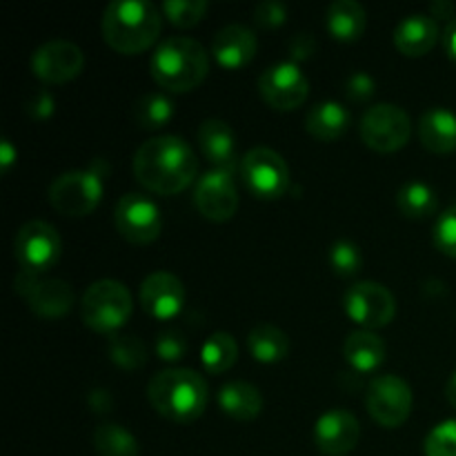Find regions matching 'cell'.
<instances>
[{
	"label": "cell",
	"mask_w": 456,
	"mask_h": 456,
	"mask_svg": "<svg viewBox=\"0 0 456 456\" xmlns=\"http://www.w3.org/2000/svg\"><path fill=\"white\" fill-rule=\"evenodd\" d=\"M199 174V160L190 142L163 134L142 142L134 154V176L156 194H176L190 187Z\"/></svg>",
	"instance_id": "obj_1"
},
{
	"label": "cell",
	"mask_w": 456,
	"mask_h": 456,
	"mask_svg": "<svg viewBox=\"0 0 456 456\" xmlns=\"http://www.w3.org/2000/svg\"><path fill=\"white\" fill-rule=\"evenodd\" d=\"M163 29L160 9L150 0H111L102 12V36L120 53L150 49Z\"/></svg>",
	"instance_id": "obj_2"
},
{
	"label": "cell",
	"mask_w": 456,
	"mask_h": 456,
	"mask_svg": "<svg viewBox=\"0 0 456 456\" xmlns=\"http://www.w3.org/2000/svg\"><path fill=\"white\" fill-rule=\"evenodd\" d=\"M150 403L169 421L190 423L205 412L209 386L196 370L169 368L154 374L147 386Z\"/></svg>",
	"instance_id": "obj_3"
},
{
	"label": "cell",
	"mask_w": 456,
	"mask_h": 456,
	"mask_svg": "<svg viewBox=\"0 0 456 456\" xmlns=\"http://www.w3.org/2000/svg\"><path fill=\"white\" fill-rule=\"evenodd\" d=\"M150 69L163 89L190 92L208 76L209 53L199 40L187 36H169L151 53Z\"/></svg>",
	"instance_id": "obj_4"
},
{
	"label": "cell",
	"mask_w": 456,
	"mask_h": 456,
	"mask_svg": "<svg viewBox=\"0 0 456 456\" xmlns=\"http://www.w3.org/2000/svg\"><path fill=\"white\" fill-rule=\"evenodd\" d=\"M134 310L129 289L120 281L101 279L89 285L80 301V314L85 325L96 332H114L123 328Z\"/></svg>",
	"instance_id": "obj_5"
},
{
	"label": "cell",
	"mask_w": 456,
	"mask_h": 456,
	"mask_svg": "<svg viewBox=\"0 0 456 456\" xmlns=\"http://www.w3.org/2000/svg\"><path fill=\"white\" fill-rule=\"evenodd\" d=\"M102 172L98 160L89 169H71L53 178L49 185V203L62 216H87L102 199Z\"/></svg>",
	"instance_id": "obj_6"
},
{
	"label": "cell",
	"mask_w": 456,
	"mask_h": 456,
	"mask_svg": "<svg viewBox=\"0 0 456 456\" xmlns=\"http://www.w3.org/2000/svg\"><path fill=\"white\" fill-rule=\"evenodd\" d=\"M240 176L256 199L274 200L288 191L289 167L276 150L258 145L240 160Z\"/></svg>",
	"instance_id": "obj_7"
},
{
	"label": "cell",
	"mask_w": 456,
	"mask_h": 456,
	"mask_svg": "<svg viewBox=\"0 0 456 456\" xmlns=\"http://www.w3.org/2000/svg\"><path fill=\"white\" fill-rule=\"evenodd\" d=\"M361 138L370 150L396 151L410 141L412 120L403 107L395 102H377L363 114L359 125Z\"/></svg>",
	"instance_id": "obj_8"
},
{
	"label": "cell",
	"mask_w": 456,
	"mask_h": 456,
	"mask_svg": "<svg viewBox=\"0 0 456 456\" xmlns=\"http://www.w3.org/2000/svg\"><path fill=\"white\" fill-rule=\"evenodd\" d=\"M116 230L129 243L147 245L156 240L163 230V212L156 205L154 199L141 194V191H129L120 196L114 209Z\"/></svg>",
	"instance_id": "obj_9"
},
{
	"label": "cell",
	"mask_w": 456,
	"mask_h": 456,
	"mask_svg": "<svg viewBox=\"0 0 456 456\" xmlns=\"http://www.w3.org/2000/svg\"><path fill=\"white\" fill-rule=\"evenodd\" d=\"M62 252V240L56 227L45 221H29L16 232L13 239V254L25 272L43 274L49 267L56 265Z\"/></svg>",
	"instance_id": "obj_10"
},
{
	"label": "cell",
	"mask_w": 456,
	"mask_h": 456,
	"mask_svg": "<svg viewBox=\"0 0 456 456\" xmlns=\"http://www.w3.org/2000/svg\"><path fill=\"white\" fill-rule=\"evenodd\" d=\"M412 387L396 374H381L368 386V405L370 417L383 428H399L408 421L412 412Z\"/></svg>",
	"instance_id": "obj_11"
},
{
	"label": "cell",
	"mask_w": 456,
	"mask_h": 456,
	"mask_svg": "<svg viewBox=\"0 0 456 456\" xmlns=\"http://www.w3.org/2000/svg\"><path fill=\"white\" fill-rule=\"evenodd\" d=\"M347 316L363 328L374 330L390 323L396 314V298L386 285L377 281H359L343 298Z\"/></svg>",
	"instance_id": "obj_12"
},
{
	"label": "cell",
	"mask_w": 456,
	"mask_h": 456,
	"mask_svg": "<svg viewBox=\"0 0 456 456\" xmlns=\"http://www.w3.org/2000/svg\"><path fill=\"white\" fill-rule=\"evenodd\" d=\"M258 92L270 107L279 111H289L297 110L307 98L310 80L297 62L283 61L263 71L258 78Z\"/></svg>",
	"instance_id": "obj_13"
},
{
	"label": "cell",
	"mask_w": 456,
	"mask_h": 456,
	"mask_svg": "<svg viewBox=\"0 0 456 456\" xmlns=\"http://www.w3.org/2000/svg\"><path fill=\"white\" fill-rule=\"evenodd\" d=\"M194 205L209 221H230L239 209V190L232 169L212 167L199 178L194 191Z\"/></svg>",
	"instance_id": "obj_14"
},
{
	"label": "cell",
	"mask_w": 456,
	"mask_h": 456,
	"mask_svg": "<svg viewBox=\"0 0 456 456\" xmlns=\"http://www.w3.org/2000/svg\"><path fill=\"white\" fill-rule=\"evenodd\" d=\"M16 289L43 319H61L74 305V289L62 279H40V274L20 270L16 276Z\"/></svg>",
	"instance_id": "obj_15"
},
{
	"label": "cell",
	"mask_w": 456,
	"mask_h": 456,
	"mask_svg": "<svg viewBox=\"0 0 456 456\" xmlns=\"http://www.w3.org/2000/svg\"><path fill=\"white\" fill-rule=\"evenodd\" d=\"M85 67V53L76 43L53 38L36 47L31 53V71L45 83H67Z\"/></svg>",
	"instance_id": "obj_16"
},
{
	"label": "cell",
	"mask_w": 456,
	"mask_h": 456,
	"mask_svg": "<svg viewBox=\"0 0 456 456\" xmlns=\"http://www.w3.org/2000/svg\"><path fill=\"white\" fill-rule=\"evenodd\" d=\"M359 419L346 408H334L321 414L314 423L316 448L328 456H343L359 444Z\"/></svg>",
	"instance_id": "obj_17"
},
{
	"label": "cell",
	"mask_w": 456,
	"mask_h": 456,
	"mask_svg": "<svg viewBox=\"0 0 456 456\" xmlns=\"http://www.w3.org/2000/svg\"><path fill=\"white\" fill-rule=\"evenodd\" d=\"M141 305L151 319L169 321L183 310L185 303V288L181 279L169 272H151L141 283Z\"/></svg>",
	"instance_id": "obj_18"
},
{
	"label": "cell",
	"mask_w": 456,
	"mask_h": 456,
	"mask_svg": "<svg viewBox=\"0 0 456 456\" xmlns=\"http://www.w3.org/2000/svg\"><path fill=\"white\" fill-rule=\"evenodd\" d=\"M256 34L249 27L232 22V25L221 27L212 40V53L216 58L218 65L227 67V69H240L252 58L256 56Z\"/></svg>",
	"instance_id": "obj_19"
},
{
	"label": "cell",
	"mask_w": 456,
	"mask_h": 456,
	"mask_svg": "<svg viewBox=\"0 0 456 456\" xmlns=\"http://www.w3.org/2000/svg\"><path fill=\"white\" fill-rule=\"evenodd\" d=\"M199 147L205 159L221 169H236V136L234 129L221 118H208L199 127Z\"/></svg>",
	"instance_id": "obj_20"
},
{
	"label": "cell",
	"mask_w": 456,
	"mask_h": 456,
	"mask_svg": "<svg viewBox=\"0 0 456 456\" xmlns=\"http://www.w3.org/2000/svg\"><path fill=\"white\" fill-rule=\"evenodd\" d=\"M439 40V22L428 13L405 16L395 29V45L405 56H423Z\"/></svg>",
	"instance_id": "obj_21"
},
{
	"label": "cell",
	"mask_w": 456,
	"mask_h": 456,
	"mask_svg": "<svg viewBox=\"0 0 456 456\" xmlns=\"http://www.w3.org/2000/svg\"><path fill=\"white\" fill-rule=\"evenodd\" d=\"M419 136L430 151L450 154L456 150V114L448 107H430L419 120Z\"/></svg>",
	"instance_id": "obj_22"
},
{
	"label": "cell",
	"mask_w": 456,
	"mask_h": 456,
	"mask_svg": "<svg viewBox=\"0 0 456 456\" xmlns=\"http://www.w3.org/2000/svg\"><path fill=\"white\" fill-rule=\"evenodd\" d=\"M218 408L232 419L239 421H252L263 410V395L254 383L232 381L218 390Z\"/></svg>",
	"instance_id": "obj_23"
},
{
	"label": "cell",
	"mask_w": 456,
	"mask_h": 456,
	"mask_svg": "<svg viewBox=\"0 0 456 456\" xmlns=\"http://www.w3.org/2000/svg\"><path fill=\"white\" fill-rule=\"evenodd\" d=\"M343 354L356 372H372L386 361V343L372 330H356L343 343Z\"/></svg>",
	"instance_id": "obj_24"
},
{
	"label": "cell",
	"mask_w": 456,
	"mask_h": 456,
	"mask_svg": "<svg viewBox=\"0 0 456 456\" xmlns=\"http://www.w3.org/2000/svg\"><path fill=\"white\" fill-rule=\"evenodd\" d=\"M350 127V111L337 101L316 102L305 116V129L319 141H334Z\"/></svg>",
	"instance_id": "obj_25"
},
{
	"label": "cell",
	"mask_w": 456,
	"mask_h": 456,
	"mask_svg": "<svg viewBox=\"0 0 456 456\" xmlns=\"http://www.w3.org/2000/svg\"><path fill=\"white\" fill-rule=\"evenodd\" d=\"M325 25L334 38L350 43L363 36L368 16H365L363 4L356 0H334L325 13Z\"/></svg>",
	"instance_id": "obj_26"
},
{
	"label": "cell",
	"mask_w": 456,
	"mask_h": 456,
	"mask_svg": "<svg viewBox=\"0 0 456 456\" xmlns=\"http://www.w3.org/2000/svg\"><path fill=\"white\" fill-rule=\"evenodd\" d=\"M248 347L261 363H279L288 356L289 338L281 328L272 323H258L249 330Z\"/></svg>",
	"instance_id": "obj_27"
},
{
	"label": "cell",
	"mask_w": 456,
	"mask_h": 456,
	"mask_svg": "<svg viewBox=\"0 0 456 456\" xmlns=\"http://www.w3.org/2000/svg\"><path fill=\"white\" fill-rule=\"evenodd\" d=\"M396 205L401 214L408 218H426L432 216L439 208V196L435 187L423 181H408L396 194Z\"/></svg>",
	"instance_id": "obj_28"
},
{
	"label": "cell",
	"mask_w": 456,
	"mask_h": 456,
	"mask_svg": "<svg viewBox=\"0 0 456 456\" xmlns=\"http://www.w3.org/2000/svg\"><path fill=\"white\" fill-rule=\"evenodd\" d=\"M94 448L101 456H138L141 448L138 441L127 428L118 426V423H101L94 430Z\"/></svg>",
	"instance_id": "obj_29"
},
{
	"label": "cell",
	"mask_w": 456,
	"mask_h": 456,
	"mask_svg": "<svg viewBox=\"0 0 456 456\" xmlns=\"http://www.w3.org/2000/svg\"><path fill=\"white\" fill-rule=\"evenodd\" d=\"M239 359V346L227 332H214L200 347V361L212 374H223Z\"/></svg>",
	"instance_id": "obj_30"
},
{
	"label": "cell",
	"mask_w": 456,
	"mask_h": 456,
	"mask_svg": "<svg viewBox=\"0 0 456 456\" xmlns=\"http://www.w3.org/2000/svg\"><path fill=\"white\" fill-rule=\"evenodd\" d=\"M134 118L141 127L159 129L174 118V101L165 92H147L134 105Z\"/></svg>",
	"instance_id": "obj_31"
},
{
	"label": "cell",
	"mask_w": 456,
	"mask_h": 456,
	"mask_svg": "<svg viewBox=\"0 0 456 456\" xmlns=\"http://www.w3.org/2000/svg\"><path fill=\"white\" fill-rule=\"evenodd\" d=\"M110 359L123 370H138L147 363V347L134 334H111L107 343Z\"/></svg>",
	"instance_id": "obj_32"
},
{
	"label": "cell",
	"mask_w": 456,
	"mask_h": 456,
	"mask_svg": "<svg viewBox=\"0 0 456 456\" xmlns=\"http://www.w3.org/2000/svg\"><path fill=\"white\" fill-rule=\"evenodd\" d=\"M330 265L332 270L337 272L338 276H354L359 274L361 267H363V254H361V248L352 240L341 239V240H334L330 245Z\"/></svg>",
	"instance_id": "obj_33"
},
{
	"label": "cell",
	"mask_w": 456,
	"mask_h": 456,
	"mask_svg": "<svg viewBox=\"0 0 456 456\" xmlns=\"http://www.w3.org/2000/svg\"><path fill=\"white\" fill-rule=\"evenodd\" d=\"M208 12V0H165L163 13L176 27H191Z\"/></svg>",
	"instance_id": "obj_34"
},
{
	"label": "cell",
	"mask_w": 456,
	"mask_h": 456,
	"mask_svg": "<svg viewBox=\"0 0 456 456\" xmlns=\"http://www.w3.org/2000/svg\"><path fill=\"white\" fill-rule=\"evenodd\" d=\"M426 456H456V419L432 428L426 439Z\"/></svg>",
	"instance_id": "obj_35"
},
{
	"label": "cell",
	"mask_w": 456,
	"mask_h": 456,
	"mask_svg": "<svg viewBox=\"0 0 456 456\" xmlns=\"http://www.w3.org/2000/svg\"><path fill=\"white\" fill-rule=\"evenodd\" d=\"M436 249H441L448 256L456 258V205L445 209L435 223V232H432Z\"/></svg>",
	"instance_id": "obj_36"
},
{
	"label": "cell",
	"mask_w": 456,
	"mask_h": 456,
	"mask_svg": "<svg viewBox=\"0 0 456 456\" xmlns=\"http://www.w3.org/2000/svg\"><path fill=\"white\" fill-rule=\"evenodd\" d=\"M187 350V338L181 330H165L156 337V354L167 363H176V361L185 359Z\"/></svg>",
	"instance_id": "obj_37"
},
{
	"label": "cell",
	"mask_w": 456,
	"mask_h": 456,
	"mask_svg": "<svg viewBox=\"0 0 456 456\" xmlns=\"http://www.w3.org/2000/svg\"><path fill=\"white\" fill-rule=\"evenodd\" d=\"M254 20L261 27H279L288 20V4L281 0H263L254 9Z\"/></svg>",
	"instance_id": "obj_38"
},
{
	"label": "cell",
	"mask_w": 456,
	"mask_h": 456,
	"mask_svg": "<svg viewBox=\"0 0 456 456\" xmlns=\"http://www.w3.org/2000/svg\"><path fill=\"white\" fill-rule=\"evenodd\" d=\"M377 92V80L368 74V71H354L350 74V78L346 80V94L350 101L363 102L370 101Z\"/></svg>",
	"instance_id": "obj_39"
},
{
	"label": "cell",
	"mask_w": 456,
	"mask_h": 456,
	"mask_svg": "<svg viewBox=\"0 0 456 456\" xmlns=\"http://www.w3.org/2000/svg\"><path fill=\"white\" fill-rule=\"evenodd\" d=\"M288 49H289V58H292V62L305 61V58H310L316 49L314 36L307 34V31L294 34L292 40L288 43Z\"/></svg>",
	"instance_id": "obj_40"
},
{
	"label": "cell",
	"mask_w": 456,
	"mask_h": 456,
	"mask_svg": "<svg viewBox=\"0 0 456 456\" xmlns=\"http://www.w3.org/2000/svg\"><path fill=\"white\" fill-rule=\"evenodd\" d=\"M56 110V101L49 92H38L31 96V101L27 102V111H29L34 118H49Z\"/></svg>",
	"instance_id": "obj_41"
},
{
	"label": "cell",
	"mask_w": 456,
	"mask_h": 456,
	"mask_svg": "<svg viewBox=\"0 0 456 456\" xmlns=\"http://www.w3.org/2000/svg\"><path fill=\"white\" fill-rule=\"evenodd\" d=\"M89 408L94 410V412H110L111 408V396L107 390H94L92 395H89Z\"/></svg>",
	"instance_id": "obj_42"
},
{
	"label": "cell",
	"mask_w": 456,
	"mask_h": 456,
	"mask_svg": "<svg viewBox=\"0 0 456 456\" xmlns=\"http://www.w3.org/2000/svg\"><path fill=\"white\" fill-rule=\"evenodd\" d=\"M430 16L435 18V20H439V18H448V20H452L454 4L450 3V0H435V3L430 4Z\"/></svg>",
	"instance_id": "obj_43"
},
{
	"label": "cell",
	"mask_w": 456,
	"mask_h": 456,
	"mask_svg": "<svg viewBox=\"0 0 456 456\" xmlns=\"http://www.w3.org/2000/svg\"><path fill=\"white\" fill-rule=\"evenodd\" d=\"M444 47H445V53H448V56L456 62V16L448 22V27H445Z\"/></svg>",
	"instance_id": "obj_44"
},
{
	"label": "cell",
	"mask_w": 456,
	"mask_h": 456,
	"mask_svg": "<svg viewBox=\"0 0 456 456\" xmlns=\"http://www.w3.org/2000/svg\"><path fill=\"white\" fill-rule=\"evenodd\" d=\"M16 154H18L16 147H13L7 138H3V141H0V167L7 169L9 165L16 160Z\"/></svg>",
	"instance_id": "obj_45"
},
{
	"label": "cell",
	"mask_w": 456,
	"mask_h": 456,
	"mask_svg": "<svg viewBox=\"0 0 456 456\" xmlns=\"http://www.w3.org/2000/svg\"><path fill=\"white\" fill-rule=\"evenodd\" d=\"M445 396H448L450 403H452L456 408V372L452 374V377H450L448 386H445Z\"/></svg>",
	"instance_id": "obj_46"
}]
</instances>
